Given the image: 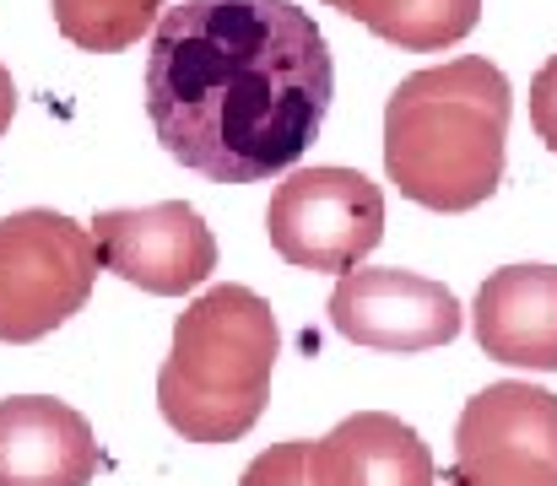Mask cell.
<instances>
[{
    "label": "cell",
    "instance_id": "6da1fadb",
    "mask_svg": "<svg viewBox=\"0 0 557 486\" xmlns=\"http://www.w3.org/2000/svg\"><path fill=\"white\" fill-rule=\"evenodd\" d=\"M336 92L331 43L293 0H185L147 54V120L211 184H260L309 152Z\"/></svg>",
    "mask_w": 557,
    "mask_h": 486
},
{
    "label": "cell",
    "instance_id": "7a4b0ae2",
    "mask_svg": "<svg viewBox=\"0 0 557 486\" xmlns=\"http://www.w3.org/2000/svg\"><path fill=\"white\" fill-rule=\"evenodd\" d=\"M509 109V76L482 54L406 76L384 103L389 184L428 211H476L504 184Z\"/></svg>",
    "mask_w": 557,
    "mask_h": 486
},
{
    "label": "cell",
    "instance_id": "3957f363",
    "mask_svg": "<svg viewBox=\"0 0 557 486\" xmlns=\"http://www.w3.org/2000/svg\"><path fill=\"white\" fill-rule=\"evenodd\" d=\"M282 335L276 314L249 287H211L174 324V351L158 373V406L189 444H238L271 395Z\"/></svg>",
    "mask_w": 557,
    "mask_h": 486
},
{
    "label": "cell",
    "instance_id": "277c9868",
    "mask_svg": "<svg viewBox=\"0 0 557 486\" xmlns=\"http://www.w3.org/2000/svg\"><path fill=\"white\" fill-rule=\"evenodd\" d=\"M103 254L92 227L65 211H11L0 216V340L27 346L82 314L98 287Z\"/></svg>",
    "mask_w": 557,
    "mask_h": 486
},
{
    "label": "cell",
    "instance_id": "5b68a950",
    "mask_svg": "<svg viewBox=\"0 0 557 486\" xmlns=\"http://www.w3.org/2000/svg\"><path fill=\"white\" fill-rule=\"evenodd\" d=\"M271 249L298 271H358L384 238V195L358 167H298L265 205Z\"/></svg>",
    "mask_w": 557,
    "mask_h": 486
},
{
    "label": "cell",
    "instance_id": "8992f818",
    "mask_svg": "<svg viewBox=\"0 0 557 486\" xmlns=\"http://www.w3.org/2000/svg\"><path fill=\"white\" fill-rule=\"evenodd\" d=\"M460 486H557V395L536 384H487L455 427Z\"/></svg>",
    "mask_w": 557,
    "mask_h": 486
},
{
    "label": "cell",
    "instance_id": "52a82bcc",
    "mask_svg": "<svg viewBox=\"0 0 557 486\" xmlns=\"http://www.w3.org/2000/svg\"><path fill=\"white\" fill-rule=\"evenodd\" d=\"M92 238H98L103 271H114L120 282L158 292V298L195 292L216 271V238L200 222V211L185 200H158V205H136V211H98Z\"/></svg>",
    "mask_w": 557,
    "mask_h": 486
},
{
    "label": "cell",
    "instance_id": "ba28073f",
    "mask_svg": "<svg viewBox=\"0 0 557 486\" xmlns=\"http://www.w3.org/2000/svg\"><path fill=\"white\" fill-rule=\"evenodd\" d=\"M331 324L373 351H433L460 335V303L444 282H428L400 265H373L336 282Z\"/></svg>",
    "mask_w": 557,
    "mask_h": 486
},
{
    "label": "cell",
    "instance_id": "9c48e42d",
    "mask_svg": "<svg viewBox=\"0 0 557 486\" xmlns=\"http://www.w3.org/2000/svg\"><path fill=\"white\" fill-rule=\"evenodd\" d=\"M98 438L82 411L49 395L0 400V486H87Z\"/></svg>",
    "mask_w": 557,
    "mask_h": 486
},
{
    "label": "cell",
    "instance_id": "30bf717a",
    "mask_svg": "<svg viewBox=\"0 0 557 486\" xmlns=\"http://www.w3.org/2000/svg\"><path fill=\"white\" fill-rule=\"evenodd\" d=\"M476 346L509 367H557V265H504L476 292Z\"/></svg>",
    "mask_w": 557,
    "mask_h": 486
},
{
    "label": "cell",
    "instance_id": "8fae6325",
    "mask_svg": "<svg viewBox=\"0 0 557 486\" xmlns=\"http://www.w3.org/2000/svg\"><path fill=\"white\" fill-rule=\"evenodd\" d=\"M314 486H433V454L389 411H358L314 444Z\"/></svg>",
    "mask_w": 557,
    "mask_h": 486
},
{
    "label": "cell",
    "instance_id": "7c38bea8",
    "mask_svg": "<svg viewBox=\"0 0 557 486\" xmlns=\"http://www.w3.org/2000/svg\"><path fill=\"white\" fill-rule=\"evenodd\" d=\"M325 5L358 16L373 38L411 54L449 49L482 22V0H325Z\"/></svg>",
    "mask_w": 557,
    "mask_h": 486
},
{
    "label": "cell",
    "instance_id": "4fadbf2b",
    "mask_svg": "<svg viewBox=\"0 0 557 486\" xmlns=\"http://www.w3.org/2000/svg\"><path fill=\"white\" fill-rule=\"evenodd\" d=\"M49 11L54 27L87 54L131 49L163 22V0H49Z\"/></svg>",
    "mask_w": 557,
    "mask_h": 486
},
{
    "label": "cell",
    "instance_id": "5bb4252c",
    "mask_svg": "<svg viewBox=\"0 0 557 486\" xmlns=\"http://www.w3.org/2000/svg\"><path fill=\"white\" fill-rule=\"evenodd\" d=\"M238 486H314V444H276L265 454H255V465L244 471Z\"/></svg>",
    "mask_w": 557,
    "mask_h": 486
},
{
    "label": "cell",
    "instance_id": "9a60e30c",
    "mask_svg": "<svg viewBox=\"0 0 557 486\" xmlns=\"http://www.w3.org/2000/svg\"><path fill=\"white\" fill-rule=\"evenodd\" d=\"M531 125H536V136L557 152V54L536 71V82H531Z\"/></svg>",
    "mask_w": 557,
    "mask_h": 486
},
{
    "label": "cell",
    "instance_id": "2e32d148",
    "mask_svg": "<svg viewBox=\"0 0 557 486\" xmlns=\"http://www.w3.org/2000/svg\"><path fill=\"white\" fill-rule=\"evenodd\" d=\"M11 114H16V82H11V71L0 65V136H5Z\"/></svg>",
    "mask_w": 557,
    "mask_h": 486
},
{
    "label": "cell",
    "instance_id": "e0dca14e",
    "mask_svg": "<svg viewBox=\"0 0 557 486\" xmlns=\"http://www.w3.org/2000/svg\"><path fill=\"white\" fill-rule=\"evenodd\" d=\"M449 486H460V482H449Z\"/></svg>",
    "mask_w": 557,
    "mask_h": 486
}]
</instances>
